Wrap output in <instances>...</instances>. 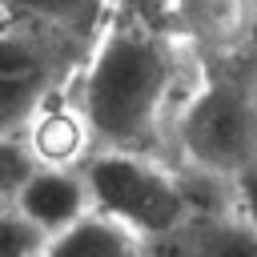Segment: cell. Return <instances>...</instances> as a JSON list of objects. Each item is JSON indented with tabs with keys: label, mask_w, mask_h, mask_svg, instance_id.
I'll list each match as a JSON object with an SVG mask.
<instances>
[{
	"label": "cell",
	"mask_w": 257,
	"mask_h": 257,
	"mask_svg": "<svg viewBox=\"0 0 257 257\" xmlns=\"http://www.w3.org/2000/svg\"><path fill=\"white\" fill-rule=\"evenodd\" d=\"M201 76V60L128 12H116L88 48L68 92L88 120L92 149L153 153L173 137V124Z\"/></svg>",
	"instance_id": "6da1fadb"
},
{
	"label": "cell",
	"mask_w": 257,
	"mask_h": 257,
	"mask_svg": "<svg viewBox=\"0 0 257 257\" xmlns=\"http://www.w3.org/2000/svg\"><path fill=\"white\" fill-rule=\"evenodd\" d=\"M181 161L209 181H237L257 165V52L201 64V76L173 124Z\"/></svg>",
	"instance_id": "7a4b0ae2"
},
{
	"label": "cell",
	"mask_w": 257,
	"mask_h": 257,
	"mask_svg": "<svg viewBox=\"0 0 257 257\" xmlns=\"http://www.w3.org/2000/svg\"><path fill=\"white\" fill-rule=\"evenodd\" d=\"M88 201L141 241H173L197 213L189 185L153 153L92 149L80 165Z\"/></svg>",
	"instance_id": "3957f363"
},
{
	"label": "cell",
	"mask_w": 257,
	"mask_h": 257,
	"mask_svg": "<svg viewBox=\"0 0 257 257\" xmlns=\"http://www.w3.org/2000/svg\"><path fill=\"white\" fill-rule=\"evenodd\" d=\"M84 56L88 52L52 32L0 16V137L24 133L32 112L56 88L72 84Z\"/></svg>",
	"instance_id": "277c9868"
},
{
	"label": "cell",
	"mask_w": 257,
	"mask_h": 257,
	"mask_svg": "<svg viewBox=\"0 0 257 257\" xmlns=\"http://www.w3.org/2000/svg\"><path fill=\"white\" fill-rule=\"evenodd\" d=\"M169 32L201 64L253 48L257 0H169Z\"/></svg>",
	"instance_id": "5b68a950"
},
{
	"label": "cell",
	"mask_w": 257,
	"mask_h": 257,
	"mask_svg": "<svg viewBox=\"0 0 257 257\" xmlns=\"http://www.w3.org/2000/svg\"><path fill=\"white\" fill-rule=\"evenodd\" d=\"M12 209L36 233L56 237L68 225H76L80 217H88L92 213V201H88V185H84L80 169H48V165H36L24 177V185L16 189Z\"/></svg>",
	"instance_id": "8992f818"
},
{
	"label": "cell",
	"mask_w": 257,
	"mask_h": 257,
	"mask_svg": "<svg viewBox=\"0 0 257 257\" xmlns=\"http://www.w3.org/2000/svg\"><path fill=\"white\" fill-rule=\"evenodd\" d=\"M24 145L32 153L36 165H48V169H80L84 157L92 153V133H88V120L80 116L72 92L64 96V88H56L36 112L32 120L24 124Z\"/></svg>",
	"instance_id": "52a82bcc"
},
{
	"label": "cell",
	"mask_w": 257,
	"mask_h": 257,
	"mask_svg": "<svg viewBox=\"0 0 257 257\" xmlns=\"http://www.w3.org/2000/svg\"><path fill=\"white\" fill-rule=\"evenodd\" d=\"M0 16L52 32L76 44L80 52H88L96 36L108 28V20L116 16V0H4Z\"/></svg>",
	"instance_id": "ba28073f"
},
{
	"label": "cell",
	"mask_w": 257,
	"mask_h": 257,
	"mask_svg": "<svg viewBox=\"0 0 257 257\" xmlns=\"http://www.w3.org/2000/svg\"><path fill=\"white\" fill-rule=\"evenodd\" d=\"M173 245L181 257H257V233L237 217V209H197Z\"/></svg>",
	"instance_id": "9c48e42d"
},
{
	"label": "cell",
	"mask_w": 257,
	"mask_h": 257,
	"mask_svg": "<svg viewBox=\"0 0 257 257\" xmlns=\"http://www.w3.org/2000/svg\"><path fill=\"white\" fill-rule=\"evenodd\" d=\"M36 257H145V241L92 209L64 233L48 237Z\"/></svg>",
	"instance_id": "30bf717a"
},
{
	"label": "cell",
	"mask_w": 257,
	"mask_h": 257,
	"mask_svg": "<svg viewBox=\"0 0 257 257\" xmlns=\"http://www.w3.org/2000/svg\"><path fill=\"white\" fill-rule=\"evenodd\" d=\"M32 169H36V161H32L24 137L20 133H4L0 137V205H12L16 189L24 185V177Z\"/></svg>",
	"instance_id": "8fae6325"
},
{
	"label": "cell",
	"mask_w": 257,
	"mask_h": 257,
	"mask_svg": "<svg viewBox=\"0 0 257 257\" xmlns=\"http://www.w3.org/2000/svg\"><path fill=\"white\" fill-rule=\"evenodd\" d=\"M44 233H36L12 205H0V257H36L44 249Z\"/></svg>",
	"instance_id": "7c38bea8"
},
{
	"label": "cell",
	"mask_w": 257,
	"mask_h": 257,
	"mask_svg": "<svg viewBox=\"0 0 257 257\" xmlns=\"http://www.w3.org/2000/svg\"><path fill=\"white\" fill-rule=\"evenodd\" d=\"M233 209H237V217L257 233V165H249V169L233 181Z\"/></svg>",
	"instance_id": "4fadbf2b"
},
{
	"label": "cell",
	"mask_w": 257,
	"mask_h": 257,
	"mask_svg": "<svg viewBox=\"0 0 257 257\" xmlns=\"http://www.w3.org/2000/svg\"><path fill=\"white\" fill-rule=\"evenodd\" d=\"M116 12H128V16L169 32V0H116Z\"/></svg>",
	"instance_id": "5bb4252c"
},
{
	"label": "cell",
	"mask_w": 257,
	"mask_h": 257,
	"mask_svg": "<svg viewBox=\"0 0 257 257\" xmlns=\"http://www.w3.org/2000/svg\"><path fill=\"white\" fill-rule=\"evenodd\" d=\"M0 4H4V0H0Z\"/></svg>",
	"instance_id": "9a60e30c"
}]
</instances>
